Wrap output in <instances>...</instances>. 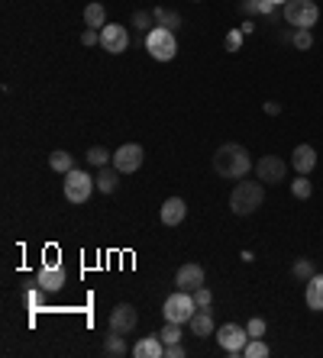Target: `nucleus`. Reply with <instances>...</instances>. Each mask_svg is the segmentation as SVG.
<instances>
[{"mask_svg": "<svg viewBox=\"0 0 323 358\" xmlns=\"http://www.w3.org/2000/svg\"><path fill=\"white\" fill-rule=\"evenodd\" d=\"M214 171L226 181H243L252 171V155L239 142H226L214 152Z\"/></svg>", "mask_w": 323, "mask_h": 358, "instance_id": "obj_1", "label": "nucleus"}, {"mask_svg": "<svg viewBox=\"0 0 323 358\" xmlns=\"http://www.w3.org/2000/svg\"><path fill=\"white\" fill-rule=\"evenodd\" d=\"M262 201H265V184L262 181H239L236 188H233V194H230V210L236 213V216H249V213H256L258 207H262Z\"/></svg>", "mask_w": 323, "mask_h": 358, "instance_id": "obj_2", "label": "nucleus"}, {"mask_svg": "<svg viewBox=\"0 0 323 358\" xmlns=\"http://www.w3.org/2000/svg\"><path fill=\"white\" fill-rule=\"evenodd\" d=\"M146 52L155 58V62H172L178 55V39H175V30H165V26H152L146 32Z\"/></svg>", "mask_w": 323, "mask_h": 358, "instance_id": "obj_3", "label": "nucleus"}, {"mask_svg": "<svg viewBox=\"0 0 323 358\" xmlns=\"http://www.w3.org/2000/svg\"><path fill=\"white\" fill-rule=\"evenodd\" d=\"M281 16H285V23L294 26V30H311V26H317V20H320V7H317L313 0H288V3L281 7Z\"/></svg>", "mask_w": 323, "mask_h": 358, "instance_id": "obj_4", "label": "nucleus"}, {"mask_svg": "<svg viewBox=\"0 0 323 358\" xmlns=\"http://www.w3.org/2000/svg\"><path fill=\"white\" fill-rule=\"evenodd\" d=\"M94 184L97 181L81 168H71L65 175V201L68 203H87L91 194H94Z\"/></svg>", "mask_w": 323, "mask_h": 358, "instance_id": "obj_5", "label": "nucleus"}, {"mask_svg": "<svg viewBox=\"0 0 323 358\" xmlns=\"http://www.w3.org/2000/svg\"><path fill=\"white\" fill-rule=\"evenodd\" d=\"M194 310H197V304H194L191 291H175V294L162 304V313H165L168 323H188L194 316Z\"/></svg>", "mask_w": 323, "mask_h": 358, "instance_id": "obj_6", "label": "nucleus"}, {"mask_svg": "<svg viewBox=\"0 0 323 358\" xmlns=\"http://www.w3.org/2000/svg\"><path fill=\"white\" fill-rule=\"evenodd\" d=\"M216 342H220V348H223L226 355H243V348L249 342V333L239 323H226V326L216 329Z\"/></svg>", "mask_w": 323, "mask_h": 358, "instance_id": "obj_7", "label": "nucleus"}, {"mask_svg": "<svg viewBox=\"0 0 323 358\" xmlns=\"http://www.w3.org/2000/svg\"><path fill=\"white\" fill-rule=\"evenodd\" d=\"M100 49L110 55H123L129 49V30L123 23H107L100 30Z\"/></svg>", "mask_w": 323, "mask_h": 358, "instance_id": "obj_8", "label": "nucleus"}, {"mask_svg": "<svg viewBox=\"0 0 323 358\" xmlns=\"http://www.w3.org/2000/svg\"><path fill=\"white\" fill-rule=\"evenodd\" d=\"M36 287H43L45 294H55V291H62L65 284H68V271H65L58 262H45L39 271H36V281H32Z\"/></svg>", "mask_w": 323, "mask_h": 358, "instance_id": "obj_9", "label": "nucleus"}, {"mask_svg": "<svg viewBox=\"0 0 323 358\" xmlns=\"http://www.w3.org/2000/svg\"><path fill=\"white\" fill-rule=\"evenodd\" d=\"M142 158H146V152H142L140 142H126V146H120L113 152V168L120 175H133V171L142 168Z\"/></svg>", "mask_w": 323, "mask_h": 358, "instance_id": "obj_10", "label": "nucleus"}, {"mask_svg": "<svg viewBox=\"0 0 323 358\" xmlns=\"http://www.w3.org/2000/svg\"><path fill=\"white\" fill-rule=\"evenodd\" d=\"M140 323V313L133 304H117L110 310V333H120V336H129Z\"/></svg>", "mask_w": 323, "mask_h": 358, "instance_id": "obj_11", "label": "nucleus"}, {"mask_svg": "<svg viewBox=\"0 0 323 358\" xmlns=\"http://www.w3.org/2000/svg\"><path fill=\"white\" fill-rule=\"evenodd\" d=\"M285 175H288V165L278 155H262L256 161V178L262 184H278V181H285Z\"/></svg>", "mask_w": 323, "mask_h": 358, "instance_id": "obj_12", "label": "nucleus"}, {"mask_svg": "<svg viewBox=\"0 0 323 358\" xmlns=\"http://www.w3.org/2000/svg\"><path fill=\"white\" fill-rule=\"evenodd\" d=\"M204 268L201 265H194V262H188V265H181L178 268V274H175V284H178V291H197V287L204 284Z\"/></svg>", "mask_w": 323, "mask_h": 358, "instance_id": "obj_13", "label": "nucleus"}, {"mask_svg": "<svg viewBox=\"0 0 323 358\" xmlns=\"http://www.w3.org/2000/svg\"><path fill=\"white\" fill-rule=\"evenodd\" d=\"M188 326H191V333L197 339L214 336L216 326H214V313H210V306H197V310H194V316L188 320Z\"/></svg>", "mask_w": 323, "mask_h": 358, "instance_id": "obj_14", "label": "nucleus"}, {"mask_svg": "<svg viewBox=\"0 0 323 358\" xmlns=\"http://www.w3.org/2000/svg\"><path fill=\"white\" fill-rule=\"evenodd\" d=\"M313 165H317V148L313 146H294V152H291V168L298 171V175H311Z\"/></svg>", "mask_w": 323, "mask_h": 358, "instance_id": "obj_15", "label": "nucleus"}, {"mask_svg": "<svg viewBox=\"0 0 323 358\" xmlns=\"http://www.w3.org/2000/svg\"><path fill=\"white\" fill-rule=\"evenodd\" d=\"M159 216L165 226H178V223H184V216H188V203H184L181 197H168V201L162 203Z\"/></svg>", "mask_w": 323, "mask_h": 358, "instance_id": "obj_16", "label": "nucleus"}, {"mask_svg": "<svg viewBox=\"0 0 323 358\" xmlns=\"http://www.w3.org/2000/svg\"><path fill=\"white\" fill-rule=\"evenodd\" d=\"M304 304L313 313H323V274H313L307 287H304Z\"/></svg>", "mask_w": 323, "mask_h": 358, "instance_id": "obj_17", "label": "nucleus"}, {"mask_svg": "<svg viewBox=\"0 0 323 358\" xmlns=\"http://www.w3.org/2000/svg\"><path fill=\"white\" fill-rule=\"evenodd\" d=\"M133 355L136 358H165V342H162V336H142L133 346Z\"/></svg>", "mask_w": 323, "mask_h": 358, "instance_id": "obj_18", "label": "nucleus"}, {"mask_svg": "<svg viewBox=\"0 0 323 358\" xmlns=\"http://www.w3.org/2000/svg\"><path fill=\"white\" fill-rule=\"evenodd\" d=\"M85 26L87 30H104V26H107V10H104V3H87L85 7Z\"/></svg>", "mask_w": 323, "mask_h": 358, "instance_id": "obj_19", "label": "nucleus"}, {"mask_svg": "<svg viewBox=\"0 0 323 358\" xmlns=\"http://www.w3.org/2000/svg\"><path fill=\"white\" fill-rule=\"evenodd\" d=\"M49 168L58 171V175H68V171L75 168V155L65 152V148H55L52 155H49Z\"/></svg>", "mask_w": 323, "mask_h": 358, "instance_id": "obj_20", "label": "nucleus"}, {"mask_svg": "<svg viewBox=\"0 0 323 358\" xmlns=\"http://www.w3.org/2000/svg\"><path fill=\"white\" fill-rule=\"evenodd\" d=\"M120 184V171L117 168H100L97 171V190L100 194H113Z\"/></svg>", "mask_w": 323, "mask_h": 358, "instance_id": "obj_21", "label": "nucleus"}, {"mask_svg": "<svg viewBox=\"0 0 323 358\" xmlns=\"http://www.w3.org/2000/svg\"><path fill=\"white\" fill-rule=\"evenodd\" d=\"M152 16H155V26H165V30H178L181 26V13L168 10V7H155Z\"/></svg>", "mask_w": 323, "mask_h": 358, "instance_id": "obj_22", "label": "nucleus"}, {"mask_svg": "<svg viewBox=\"0 0 323 358\" xmlns=\"http://www.w3.org/2000/svg\"><path fill=\"white\" fill-rule=\"evenodd\" d=\"M239 7H243V13L252 16V20H256V16H269V13L275 10V3H271V0H243Z\"/></svg>", "mask_w": 323, "mask_h": 358, "instance_id": "obj_23", "label": "nucleus"}, {"mask_svg": "<svg viewBox=\"0 0 323 358\" xmlns=\"http://www.w3.org/2000/svg\"><path fill=\"white\" fill-rule=\"evenodd\" d=\"M85 161L91 165V168H104L107 161H113V152H107L104 146H91L87 148V155H85Z\"/></svg>", "mask_w": 323, "mask_h": 358, "instance_id": "obj_24", "label": "nucleus"}, {"mask_svg": "<svg viewBox=\"0 0 323 358\" xmlns=\"http://www.w3.org/2000/svg\"><path fill=\"white\" fill-rule=\"evenodd\" d=\"M104 352H107V355H126V352H133V348L126 346V336H120V333H110V336L104 339Z\"/></svg>", "mask_w": 323, "mask_h": 358, "instance_id": "obj_25", "label": "nucleus"}, {"mask_svg": "<svg viewBox=\"0 0 323 358\" xmlns=\"http://www.w3.org/2000/svg\"><path fill=\"white\" fill-rule=\"evenodd\" d=\"M291 274H294L298 281H304V284H307V281H311L313 274H317V268H313L311 258H298V262L291 265Z\"/></svg>", "mask_w": 323, "mask_h": 358, "instance_id": "obj_26", "label": "nucleus"}, {"mask_svg": "<svg viewBox=\"0 0 323 358\" xmlns=\"http://www.w3.org/2000/svg\"><path fill=\"white\" fill-rule=\"evenodd\" d=\"M291 194L298 197V201H307L313 194V184L307 181V175H298V181H291Z\"/></svg>", "mask_w": 323, "mask_h": 358, "instance_id": "obj_27", "label": "nucleus"}, {"mask_svg": "<svg viewBox=\"0 0 323 358\" xmlns=\"http://www.w3.org/2000/svg\"><path fill=\"white\" fill-rule=\"evenodd\" d=\"M162 342H165V346H172V342H181V323H168V320H165V326H162Z\"/></svg>", "mask_w": 323, "mask_h": 358, "instance_id": "obj_28", "label": "nucleus"}, {"mask_svg": "<svg viewBox=\"0 0 323 358\" xmlns=\"http://www.w3.org/2000/svg\"><path fill=\"white\" fill-rule=\"evenodd\" d=\"M243 355H246V358H265V355H269V346H265L262 339H249L246 348H243Z\"/></svg>", "mask_w": 323, "mask_h": 358, "instance_id": "obj_29", "label": "nucleus"}, {"mask_svg": "<svg viewBox=\"0 0 323 358\" xmlns=\"http://www.w3.org/2000/svg\"><path fill=\"white\" fill-rule=\"evenodd\" d=\"M129 23H133L136 30H146V32H149V26H155V16H152L149 10H136V13H133V20H129Z\"/></svg>", "mask_w": 323, "mask_h": 358, "instance_id": "obj_30", "label": "nucleus"}, {"mask_svg": "<svg viewBox=\"0 0 323 358\" xmlns=\"http://www.w3.org/2000/svg\"><path fill=\"white\" fill-rule=\"evenodd\" d=\"M265 320H262V316H252V320H249L246 323V333H249V339H262L265 336Z\"/></svg>", "mask_w": 323, "mask_h": 358, "instance_id": "obj_31", "label": "nucleus"}, {"mask_svg": "<svg viewBox=\"0 0 323 358\" xmlns=\"http://www.w3.org/2000/svg\"><path fill=\"white\" fill-rule=\"evenodd\" d=\"M294 49H301V52H307L313 45V36H311V30H294Z\"/></svg>", "mask_w": 323, "mask_h": 358, "instance_id": "obj_32", "label": "nucleus"}, {"mask_svg": "<svg viewBox=\"0 0 323 358\" xmlns=\"http://www.w3.org/2000/svg\"><path fill=\"white\" fill-rule=\"evenodd\" d=\"M243 36H246L243 30H230L226 32V49H230V52H239V49H243Z\"/></svg>", "mask_w": 323, "mask_h": 358, "instance_id": "obj_33", "label": "nucleus"}, {"mask_svg": "<svg viewBox=\"0 0 323 358\" xmlns=\"http://www.w3.org/2000/svg\"><path fill=\"white\" fill-rule=\"evenodd\" d=\"M194 304H197V306H210V304H214V294H210V287H204V284L197 287V291H194Z\"/></svg>", "mask_w": 323, "mask_h": 358, "instance_id": "obj_34", "label": "nucleus"}, {"mask_svg": "<svg viewBox=\"0 0 323 358\" xmlns=\"http://www.w3.org/2000/svg\"><path fill=\"white\" fill-rule=\"evenodd\" d=\"M81 45H87V49H91V45H100V30H85L81 32Z\"/></svg>", "mask_w": 323, "mask_h": 358, "instance_id": "obj_35", "label": "nucleus"}, {"mask_svg": "<svg viewBox=\"0 0 323 358\" xmlns=\"http://www.w3.org/2000/svg\"><path fill=\"white\" fill-rule=\"evenodd\" d=\"M43 294H45L43 287H32L30 294H26V304H30L32 310H39V304H43Z\"/></svg>", "mask_w": 323, "mask_h": 358, "instance_id": "obj_36", "label": "nucleus"}, {"mask_svg": "<svg viewBox=\"0 0 323 358\" xmlns=\"http://www.w3.org/2000/svg\"><path fill=\"white\" fill-rule=\"evenodd\" d=\"M188 352H184L181 342H172V346H165V358H184Z\"/></svg>", "mask_w": 323, "mask_h": 358, "instance_id": "obj_37", "label": "nucleus"}, {"mask_svg": "<svg viewBox=\"0 0 323 358\" xmlns=\"http://www.w3.org/2000/svg\"><path fill=\"white\" fill-rule=\"evenodd\" d=\"M265 113H269V116H278V113H281V104H275V100H269V104H265Z\"/></svg>", "mask_w": 323, "mask_h": 358, "instance_id": "obj_38", "label": "nucleus"}, {"mask_svg": "<svg viewBox=\"0 0 323 358\" xmlns=\"http://www.w3.org/2000/svg\"><path fill=\"white\" fill-rule=\"evenodd\" d=\"M239 30H243V32H246V36H249V32L256 30V23H252V20H246V23H243V26H239Z\"/></svg>", "mask_w": 323, "mask_h": 358, "instance_id": "obj_39", "label": "nucleus"}, {"mask_svg": "<svg viewBox=\"0 0 323 358\" xmlns=\"http://www.w3.org/2000/svg\"><path fill=\"white\" fill-rule=\"evenodd\" d=\"M271 3H275V7H278V3H281V7H285V3H288V0H271Z\"/></svg>", "mask_w": 323, "mask_h": 358, "instance_id": "obj_40", "label": "nucleus"}, {"mask_svg": "<svg viewBox=\"0 0 323 358\" xmlns=\"http://www.w3.org/2000/svg\"><path fill=\"white\" fill-rule=\"evenodd\" d=\"M194 3H201V0H194Z\"/></svg>", "mask_w": 323, "mask_h": 358, "instance_id": "obj_41", "label": "nucleus"}]
</instances>
